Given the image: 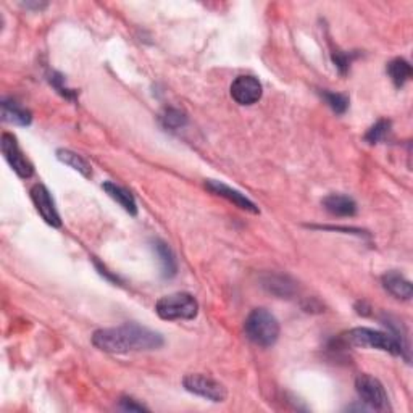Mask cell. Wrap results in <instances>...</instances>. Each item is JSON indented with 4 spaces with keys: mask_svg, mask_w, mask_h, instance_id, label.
I'll use <instances>...</instances> for the list:
<instances>
[{
    "mask_svg": "<svg viewBox=\"0 0 413 413\" xmlns=\"http://www.w3.org/2000/svg\"><path fill=\"white\" fill-rule=\"evenodd\" d=\"M120 405L123 410H130V412H142V410H147L142 404H137L134 399H130V397H123V399L120 400Z\"/></svg>",
    "mask_w": 413,
    "mask_h": 413,
    "instance_id": "cell-24",
    "label": "cell"
},
{
    "mask_svg": "<svg viewBox=\"0 0 413 413\" xmlns=\"http://www.w3.org/2000/svg\"><path fill=\"white\" fill-rule=\"evenodd\" d=\"M153 251L160 258V265H162V273L165 278H172L178 272V263H176V257H174V253L167 242L163 241H155L153 242Z\"/></svg>",
    "mask_w": 413,
    "mask_h": 413,
    "instance_id": "cell-15",
    "label": "cell"
},
{
    "mask_svg": "<svg viewBox=\"0 0 413 413\" xmlns=\"http://www.w3.org/2000/svg\"><path fill=\"white\" fill-rule=\"evenodd\" d=\"M2 118L4 121L12 125H20V126H28L33 120V115H31L29 110L21 107L20 104L15 102L12 99H4L2 100Z\"/></svg>",
    "mask_w": 413,
    "mask_h": 413,
    "instance_id": "cell-13",
    "label": "cell"
},
{
    "mask_svg": "<svg viewBox=\"0 0 413 413\" xmlns=\"http://www.w3.org/2000/svg\"><path fill=\"white\" fill-rule=\"evenodd\" d=\"M205 188L209 189L211 194L226 199L227 202L234 204L236 206H239V209H242V210L251 211V214H253V215L258 214V206L253 204L251 199L246 197L244 194H241L239 190L226 186L225 183L215 181V179H209V181H205Z\"/></svg>",
    "mask_w": 413,
    "mask_h": 413,
    "instance_id": "cell-10",
    "label": "cell"
},
{
    "mask_svg": "<svg viewBox=\"0 0 413 413\" xmlns=\"http://www.w3.org/2000/svg\"><path fill=\"white\" fill-rule=\"evenodd\" d=\"M102 188L105 192L108 194V197L113 199L118 205H121V209H123L125 211H128L130 215H137V204L130 190H126L125 188H121L118 186V184L110 183V181L104 183Z\"/></svg>",
    "mask_w": 413,
    "mask_h": 413,
    "instance_id": "cell-14",
    "label": "cell"
},
{
    "mask_svg": "<svg viewBox=\"0 0 413 413\" xmlns=\"http://www.w3.org/2000/svg\"><path fill=\"white\" fill-rule=\"evenodd\" d=\"M323 206L335 216H354L357 214L356 200L349 195L330 194L323 199Z\"/></svg>",
    "mask_w": 413,
    "mask_h": 413,
    "instance_id": "cell-12",
    "label": "cell"
},
{
    "mask_svg": "<svg viewBox=\"0 0 413 413\" xmlns=\"http://www.w3.org/2000/svg\"><path fill=\"white\" fill-rule=\"evenodd\" d=\"M246 336L260 347H272L279 337V323L267 309L252 310L244 323Z\"/></svg>",
    "mask_w": 413,
    "mask_h": 413,
    "instance_id": "cell-2",
    "label": "cell"
},
{
    "mask_svg": "<svg viewBox=\"0 0 413 413\" xmlns=\"http://www.w3.org/2000/svg\"><path fill=\"white\" fill-rule=\"evenodd\" d=\"M381 281H383L384 289L388 290L389 294H393L396 299H402V300L412 299V294H413L412 283L405 276H402L400 273L388 272Z\"/></svg>",
    "mask_w": 413,
    "mask_h": 413,
    "instance_id": "cell-11",
    "label": "cell"
},
{
    "mask_svg": "<svg viewBox=\"0 0 413 413\" xmlns=\"http://www.w3.org/2000/svg\"><path fill=\"white\" fill-rule=\"evenodd\" d=\"M263 286L270 293L281 295V298H289L295 293V283L288 276H268L263 281Z\"/></svg>",
    "mask_w": 413,
    "mask_h": 413,
    "instance_id": "cell-18",
    "label": "cell"
},
{
    "mask_svg": "<svg viewBox=\"0 0 413 413\" xmlns=\"http://www.w3.org/2000/svg\"><path fill=\"white\" fill-rule=\"evenodd\" d=\"M57 158L62 163H65V165H68L73 169H76V172L83 174V176L91 178V174H92L91 165H89V163L84 160L81 155H78V153L66 150V149H60V150H57Z\"/></svg>",
    "mask_w": 413,
    "mask_h": 413,
    "instance_id": "cell-17",
    "label": "cell"
},
{
    "mask_svg": "<svg viewBox=\"0 0 413 413\" xmlns=\"http://www.w3.org/2000/svg\"><path fill=\"white\" fill-rule=\"evenodd\" d=\"M0 147H2V153L5 160L8 162V165L13 168V172L18 174L20 178H31L34 173V168L31 165V162L23 155L21 152L17 137L10 132H4L0 137Z\"/></svg>",
    "mask_w": 413,
    "mask_h": 413,
    "instance_id": "cell-7",
    "label": "cell"
},
{
    "mask_svg": "<svg viewBox=\"0 0 413 413\" xmlns=\"http://www.w3.org/2000/svg\"><path fill=\"white\" fill-rule=\"evenodd\" d=\"M356 389L360 400L373 410H389V397L379 379L370 374H360L356 379Z\"/></svg>",
    "mask_w": 413,
    "mask_h": 413,
    "instance_id": "cell-5",
    "label": "cell"
},
{
    "mask_svg": "<svg viewBox=\"0 0 413 413\" xmlns=\"http://www.w3.org/2000/svg\"><path fill=\"white\" fill-rule=\"evenodd\" d=\"M183 386L188 393L204 397V399L211 400V402H225L227 397V391L225 386L205 374L184 376Z\"/></svg>",
    "mask_w": 413,
    "mask_h": 413,
    "instance_id": "cell-6",
    "label": "cell"
},
{
    "mask_svg": "<svg viewBox=\"0 0 413 413\" xmlns=\"http://www.w3.org/2000/svg\"><path fill=\"white\" fill-rule=\"evenodd\" d=\"M162 123L165 128L169 130H179L188 123V116L181 110L176 108H167L165 113L162 115Z\"/></svg>",
    "mask_w": 413,
    "mask_h": 413,
    "instance_id": "cell-19",
    "label": "cell"
},
{
    "mask_svg": "<svg viewBox=\"0 0 413 413\" xmlns=\"http://www.w3.org/2000/svg\"><path fill=\"white\" fill-rule=\"evenodd\" d=\"M63 83H65V79H63L62 75H58V73H52V75H50V84H52V86H54L57 91L63 95V97H66V99L75 97V91L68 89Z\"/></svg>",
    "mask_w": 413,
    "mask_h": 413,
    "instance_id": "cell-22",
    "label": "cell"
},
{
    "mask_svg": "<svg viewBox=\"0 0 413 413\" xmlns=\"http://www.w3.org/2000/svg\"><path fill=\"white\" fill-rule=\"evenodd\" d=\"M321 97L325 99V102L330 105L332 112H336L339 115L346 113V110L349 108V97L344 94H337V92H321Z\"/></svg>",
    "mask_w": 413,
    "mask_h": 413,
    "instance_id": "cell-20",
    "label": "cell"
},
{
    "mask_svg": "<svg viewBox=\"0 0 413 413\" xmlns=\"http://www.w3.org/2000/svg\"><path fill=\"white\" fill-rule=\"evenodd\" d=\"M155 312L162 320H192L197 316L199 304L194 299V295L188 293H176L158 299Z\"/></svg>",
    "mask_w": 413,
    "mask_h": 413,
    "instance_id": "cell-4",
    "label": "cell"
},
{
    "mask_svg": "<svg viewBox=\"0 0 413 413\" xmlns=\"http://www.w3.org/2000/svg\"><path fill=\"white\" fill-rule=\"evenodd\" d=\"M92 344L100 351L108 354H128L141 351H157L163 346L160 332L147 328L126 323L116 328H105L94 332Z\"/></svg>",
    "mask_w": 413,
    "mask_h": 413,
    "instance_id": "cell-1",
    "label": "cell"
},
{
    "mask_svg": "<svg viewBox=\"0 0 413 413\" xmlns=\"http://www.w3.org/2000/svg\"><path fill=\"white\" fill-rule=\"evenodd\" d=\"M389 130H391V121L379 120L378 123L368 130L365 139H367L370 144H376V142H381L386 136L389 134Z\"/></svg>",
    "mask_w": 413,
    "mask_h": 413,
    "instance_id": "cell-21",
    "label": "cell"
},
{
    "mask_svg": "<svg viewBox=\"0 0 413 413\" xmlns=\"http://www.w3.org/2000/svg\"><path fill=\"white\" fill-rule=\"evenodd\" d=\"M388 73L391 79H393L394 86L402 88L412 78V66L404 58H394L393 62H389Z\"/></svg>",
    "mask_w": 413,
    "mask_h": 413,
    "instance_id": "cell-16",
    "label": "cell"
},
{
    "mask_svg": "<svg viewBox=\"0 0 413 413\" xmlns=\"http://www.w3.org/2000/svg\"><path fill=\"white\" fill-rule=\"evenodd\" d=\"M332 62H335V65L339 71L342 73V75H346L349 66H351L352 63V55H347L344 54V52H332Z\"/></svg>",
    "mask_w": 413,
    "mask_h": 413,
    "instance_id": "cell-23",
    "label": "cell"
},
{
    "mask_svg": "<svg viewBox=\"0 0 413 413\" xmlns=\"http://www.w3.org/2000/svg\"><path fill=\"white\" fill-rule=\"evenodd\" d=\"M262 94V83L255 76H237L231 84V97L239 105L257 104Z\"/></svg>",
    "mask_w": 413,
    "mask_h": 413,
    "instance_id": "cell-9",
    "label": "cell"
},
{
    "mask_svg": "<svg viewBox=\"0 0 413 413\" xmlns=\"http://www.w3.org/2000/svg\"><path fill=\"white\" fill-rule=\"evenodd\" d=\"M346 341L357 347L378 349V351L389 352L393 356L404 357V352L409 351L399 337H394L386 332L370 330V328H354L346 335Z\"/></svg>",
    "mask_w": 413,
    "mask_h": 413,
    "instance_id": "cell-3",
    "label": "cell"
},
{
    "mask_svg": "<svg viewBox=\"0 0 413 413\" xmlns=\"http://www.w3.org/2000/svg\"><path fill=\"white\" fill-rule=\"evenodd\" d=\"M29 194L36 210H38L39 215L42 216V220H44L47 225H50L52 227H60L62 226L60 215H58L55 202L54 199H52L49 189H47L44 184H34V186L31 188Z\"/></svg>",
    "mask_w": 413,
    "mask_h": 413,
    "instance_id": "cell-8",
    "label": "cell"
}]
</instances>
